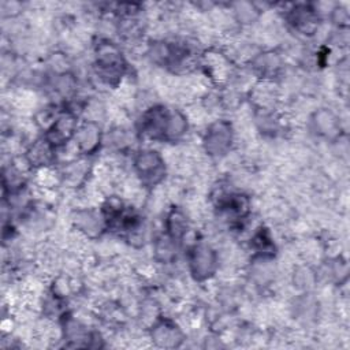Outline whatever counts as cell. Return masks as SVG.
<instances>
[{
	"mask_svg": "<svg viewBox=\"0 0 350 350\" xmlns=\"http://www.w3.org/2000/svg\"><path fill=\"white\" fill-rule=\"evenodd\" d=\"M72 141L75 150L79 154L89 156L96 153L103 144V131L100 124L94 120H85L78 126Z\"/></svg>",
	"mask_w": 350,
	"mask_h": 350,
	"instance_id": "cell-6",
	"label": "cell"
},
{
	"mask_svg": "<svg viewBox=\"0 0 350 350\" xmlns=\"http://www.w3.org/2000/svg\"><path fill=\"white\" fill-rule=\"evenodd\" d=\"M286 21L299 36L312 37L319 31L320 15L312 4H297L286 12Z\"/></svg>",
	"mask_w": 350,
	"mask_h": 350,
	"instance_id": "cell-5",
	"label": "cell"
},
{
	"mask_svg": "<svg viewBox=\"0 0 350 350\" xmlns=\"http://www.w3.org/2000/svg\"><path fill=\"white\" fill-rule=\"evenodd\" d=\"M249 62H250L252 72L258 75L261 81H273V78L278 77L283 68L282 56L273 51L256 53L254 56L250 57Z\"/></svg>",
	"mask_w": 350,
	"mask_h": 350,
	"instance_id": "cell-9",
	"label": "cell"
},
{
	"mask_svg": "<svg viewBox=\"0 0 350 350\" xmlns=\"http://www.w3.org/2000/svg\"><path fill=\"white\" fill-rule=\"evenodd\" d=\"M93 70L101 83L116 88L126 75L127 62L115 42L108 38H101L94 46Z\"/></svg>",
	"mask_w": 350,
	"mask_h": 350,
	"instance_id": "cell-1",
	"label": "cell"
},
{
	"mask_svg": "<svg viewBox=\"0 0 350 350\" xmlns=\"http://www.w3.org/2000/svg\"><path fill=\"white\" fill-rule=\"evenodd\" d=\"M56 148L44 137L36 139L26 150V163L34 168H48L55 160Z\"/></svg>",
	"mask_w": 350,
	"mask_h": 350,
	"instance_id": "cell-11",
	"label": "cell"
},
{
	"mask_svg": "<svg viewBox=\"0 0 350 350\" xmlns=\"http://www.w3.org/2000/svg\"><path fill=\"white\" fill-rule=\"evenodd\" d=\"M133 168L137 180L144 187L159 186L167 174L164 157L154 149L138 150L133 159Z\"/></svg>",
	"mask_w": 350,
	"mask_h": 350,
	"instance_id": "cell-3",
	"label": "cell"
},
{
	"mask_svg": "<svg viewBox=\"0 0 350 350\" xmlns=\"http://www.w3.org/2000/svg\"><path fill=\"white\" fill-rule=\"evenodd\" d=\"M150 339L160 347H178L185 339L180 328L171 320H156L152 324Z\"/></svg>",
	"mask_w": 350,
	"mask_h": 350,
	"instance_id": "cell-10",
	"label": "cell"
},
{
	"mask_svg": "<svg viewBox=\"0 0 350 350\" xmlns=\"http://www.w3.org/2000/svg\"><path fill=\"white\" fill-rule=\"evenodd\" d=\"M235 142V130L231 122L216 119L211 122L202 135V149L212 159L226 157Z\"/></svg>",
	"mask_w": 350,
	"mask_h": 350,
	"instance_id": "cell-2",
	"label": "cell"
},
{
	"mask_svg": "<svg viewBox=\"0 0 350 350\" xmlns=\"http://www.w3.org/2000/svg\"><path fill=\"white\" fill-rule=\"evenodd\" d=\"M230 8L231 18L243 26L254 23L261 16V10L253 3H234Z\"/></svg>",
	"mask_w": 350,
	"mask_h": 350,
	"instance_id": "cell-13",
	"label": "cell"
},
{
	"mask_svg": "<svg viewBox=\"0 0 350 350\" xmlns=\"http://www.w3.org/2000/svg\"><path fill=\"white\" fill-rule=\"evenodd\" d=\"M187 265L196 282H206L212 279L219 269V253L209 243H194L187 253Z\"/></svg>",
	"mask_w": 350,
	"mask_h": 350,
	"instance_id": "cell-4",
	"label": "cell"
},
{
	"mask_svg": "<svg viewBox=\"0 0 350 350\" xmlns=\"http://www.w3.org/2000/svg\"><path fill=\"white\" fill-rule=\"evenodd\" d=\"M310 127L316 135L324 139L334 141L340 137V119L334 111L328 108H320L312 113Z\"/></svg>",
	"mask_w": 350,
	"mask_h": 350,
	"instance_id": "cell-7",
	"label": "cell"
},
{
	"mask_svg": "<svg viewBox=\"0 0 350 350\" xmlns=\"http://www.w3.org/2000/svg\"><path fill=\"white\" fill-rule=\"evenodd\" d=\"M189 231V219L180 209H172L165 216V235L172 241L179 242L186 237Z\"/></svg>",
	"mask_w": 350,
	"mask_h": 350,
	"instance_id": "cell-12",
	"label": "cell"
},
{
	"mask_svg": "<svg viewBox=\"0 0 350 350\" xmlns=\"http://www.w3.org/2000/svg\"><path fill=\"white\" fill-rule=\"evenodd\" d=\"M316 282V275L309 267H299L294 272V283L298 288L308 291L313 287V283Z\"/></svg>",
	"mask_w": 350,
	"mask_h": 350,
	"instance_id": "cell-14",
	"label": "cell"
},
{
	"mask_svg": "<svg viewBox=\"0 0 350 350\" xmlns=\"http://www.w3.org/2000/svg\"><path fill=\"white\" fill-rule=\"evenodd\" d=\"M77 116L72 112H62L55 123L46 130L45 138L55 146L66 145L74 139V135L78 129Z\"/></svg>",
	"mask_w": 350,
	"mask_h": 350,
	"instance_id": "cell-8",
	"label": "cell"
}]
</instances>
